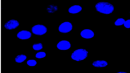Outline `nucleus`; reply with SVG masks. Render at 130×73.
Returning a JSON list of instances; mask_svg holds the SVG:
<instances>
[{
    "label": "nucleus",
    "instance_id": "nucleus-8",
    "mask_svg": "<svg viewBox=\"0 0 130 73\" xmlns=\"http://www.w3.org/2000/svg\"><path fill=\"white\" fill-rule=\"evenodd\" d=\"M80 35L84 39H90L94 37V33L93 31L90 30H83L80 33Z\"/></svg>",
    "mask_w": 130,
    "mask_h": 73
},
{
    "label": "nucleus",
    "instance_id": "nucleus-16",
    "mask_svg": "<svg viewBox=\"0 0 130 73\" xmlns=\"http://www.w3.org/2000/svg\"><path fill=\"white\" fill-rule=\"evenodd\" d=\"M124 26L125 28H130V20L128 19L124 23Z\"/></svg>",
    "mask_w": 130,
    "mask_h": 73
},
{
    "label": "nucleus",
    "instance_id": "nucleus-10",
    "mask_svg": "<svg viewBox=\"0 0 130 73\" xmlns=\"http://www.w3.org/2000/svg\"><path fill=\"white\" fill-rule=\"evenodd\" d=\"M92 64L96 67H104L107 65L108 63L105 61H96L93 62Z\"/></svg>",
    "mask_w": 130,
    "mask_h": 73
},
{
    "label": "nucleus",
    "instance_id": "nucleus-15",
    "mask_svg": "<svg viewBox=\"0 0 130 73\" xmlns=\"http://www.w3.org/2000/svg\"><path fill=\"white\" fill-rule=\"evenodd\" d=\"M27 64L29 66H35L37 64V62L35 60H30L27 61Z\"/></svg>",
    "mask_w": 130,
    "mask_h": 73
},
{
    "label": "nucleus",
    "instance_id": "nucleus-1",
    "mask_svg": "<svg viewBox=\"0 0 130 73\" xmlns=\"http://www.w3.org/2000/svg\"><path fill=\"white\" fill-rule=\"evenodd\" d=\"M95 8L98 12L106 14H111L115 9L113 5L107 2H100L96 4Z\"/></svg>",
    "mask_w": 130,
    "mask_h": 73
},
{
    "label": "nucleus",
    "instance_id": "nucleus-14",
    "mask_svg": "<svg viewBox=\"0 0 130 73\" xmlns=\"http://www.w3.org/2000/svg\"><path fill=\"white\" fill-rule=\"evenodd\" d=\"M46 53L45 52H40L39 53H37L36 55V57L37 58H39V59H41V58H43L45 57L46 56Z\"/></svg>",
    "mask_w": 130,
    "mask_h": 73
},
{
    "label": "nucleus",
    "instance_id": "nucleus-13",
    "mask_svg": "<svg viewBox=\"0 0 130 73\" xmlns=\"http://www.w3.org/2000/svg\"><path fill=\"white\" fill-rule=\"evenodd\" d=\"M33 49L35 50L36 51H39L42 50L43 48V45L42 43H39L35 44L33 45Z\"/></svg>",
    "mask_w": 130,
    "mask_h": 73
},
{
    "label": "nucleus",
    "instance_id": "nucleus-6",
    "mask_svg": "<svg viewBox=\"0 0 130 73\" xmlns=\"http://www.w3.org/2000/svg\"><path fill=\"white\" fill-rule=\"evenodd\" d=\"M57 48L61 50H69L71 47V44L68 41L62 40L59 42L57 45Z\"/></svg>",
    "mask_w": 130,
    "mask_h": 73
},
{
    "label": "nucleus",
    "instance_id": "nucleus-17",
    "mask_svg": "<svg viewBox=\"0 0 130 73\" xmlns=\"http://www.w3.org/2000/svg\"><path fill=\"white\" fill-rule=\"evenodd\" d=\"M126 72H118V73H126Z\"/></svg>",
    "mask_w": 130,
    "mask_h": 73
},
{
    "label": "nucleus",
    "instance_id": "nucleus-11",
    "mask_svg": "<svg viewBox=\"0 0 130 73\" xmlns=\"http://www.w3.org/2000/svg\"><path fill=\"white\" fill-rule=\"evenodd\" d=\"M27 58V56L25 55H19L16 57L15 61L17 63H21L25 61Z\"/></svg>",
    "mask_w": 130,
    "mask_h": 73
},
{
    "label": "nucleus",
    "instance_id": "nucleus-2",
    "mask_svg": "<svg viewBox=\"0 0 130 73\" xmlns=\"http://www.w3.org/2000/svg\"><path fill=\"white\" fill-rule=\"evenodd\" d=\"M88 52L87 50L79 49L73 52V53L72 54L71 57L74 61H80L85 59L88 56Z\"/></svg>",
    "mask_w": 130,
    "mask_h": 73
},
{
    "label": "nucleus",
    "instance_id": "nucleus-9",
    "mask_svg": "<svg viewBox=\"0 0 130 73\" xmlns=\"http://www.w3.org/2000/svg\"><path fill=\"white\" fill-rule=\"evenodd\" d=\"M82 8L80 5H75L70 7L69 9V12L71 14H76L82 11Z\"/></svg>",
    "mask_w": 130,
    "mask_h": 73
},
{
    "label": "nucleus",
    "instance_id": "nucleus-3",
    "mask_svg": "<svg viewBox=\"0 0 130 73\" xmlns=\"http://www.w3.org/2000/svg\"><path fill=\"white\" fill-rule=\"evenodd\" d=\"M31 31L36 35L42 36L47 33V28L43 25H37L33 27Z\"/></svg>",
    "mask_w": 130,
    "mask_h": 73
},
{
    "label": "nucleus",
    "instance_id": "nucleus-7",
    "mask_svg": "<svg viewBox=\"0 0 130 73\" xmlns=\"http://www.w3.org/2000/svg\"><path fill=\"white\" fill-rule=\"evenodd\" d=\"M17 37L19 39L22 40L27 39L31 37V33L27 30H22L18 33Z\"/></svg>",
    "mask_w": 130,
    "mask_h": 73
},
{
    "label": "nucleus",
    "instance_id": "nucleus-12",
    "mask_svg": "<svg viewBox=\"0 0 130 73\" xmlns=\"http://www.w3.org/2000/svg\"><path fill=\"white\" fill-rule=\"evenodd\" d=\"M125 20L122 18H120L117 20L115 22V24L116 26H121L124 25Z\"/></svg>",
    "mask_w": 130,
    "mask_h": 73
},
{
    "label": "nucleus",
    "instance_id": "nucleus-5",
    "mask_svg": "<svg viewBox=\"0 0 130 73\" xmlns=\"http://www.w3.org/2000/svg\"><path fill=\"white\" fill-rule=\"evenodd\" d=\"M19 25V23L17 21L12 19L7 22L5 24V27L8 30H14L17 28Z\"/></svg>",
    "mask_w": 130,
    "mask_h": 73
},
{
    "label": "nucleus",
    "instance_id": "nucleus-4",
    "mask_svg": "<svg viewBox=\"0 0 130 73\" xmlns=\"http://www.w3.org/2000/svg\"><path fill=\"white\" fill-rule=\"evenodd\" d=\"M73 30V25L70 22H65L61 24L59 27V31L60 33H67Z\"/></svg>",
    "mask_w": 130,
    "mask_h": 73
}]
</instances>
